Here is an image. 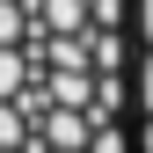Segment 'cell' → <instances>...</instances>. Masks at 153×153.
<instances>
[{
  "mask_svg": "<svg viewBox=\"0 0 153 153\" xmlns=\"http://www.w3.org/2000/svg\"><path fill=\"white\" fill-rule=\"evenodd\" d=\"M131 73H139V153H153V0H131Z\"/></svg>",
  "mask_w": 153,
  "mask_h": 153,
  "instance_id": "cell-1",
  "label": "cell"
}]
</instances>
